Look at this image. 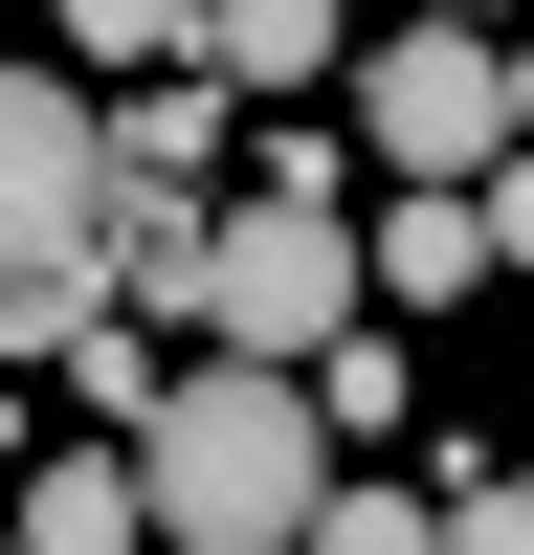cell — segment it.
<instances>
[{
	"label": "cell",
	"mask_w": 534,
	"mask_h": 555,
	"mask_svg": "<svg viewBox=\"0 0 534 555\" xmlns=\"http://www.w3.org/2000/svg\"><path fill=\"white\" fill-rule=\"evenodd\" d=\"M134 467H156V533H178V555H312L334 423H312L290 356H201V378L134 423Z\"/></svg>",
	"instance_id": "1"
},
{
	"label": "cell",
	"mask_w": 534,
	"mask_h": 555,
	"mask_svg": "<svg viewBox=\"0 0 534 555\" xmlns=\"http://www.w3.org/2000/svg\"><path fill=\"white\" fill-rule=\"evenodd\" d=\"M356 311H379V222H356V156L267 133V201L223 222L201 334H223V356H312V334H356Z\"/></svg>",
	"instance_id": "2"
},
{
	"label": "cell",
	"mask_w": 534,
	"mask_h": 555,
	"mask_svg": "<svg viewBox=\"0 0 534 555\" xmlns=\"http://www.w3.org/2000/svg\"><path fill=\"white\" fill-rule=\"evenodd\" d=\"M356 156H400V178H490L512 156V23H379L356 44Z\"/></svg>",
	"instance_id": "3"
},
{
	"label": "cell",
	"mask_w": 534,
	"mask_h": 555,
	"mask_svg": "<svg viewBox=\"0 0 534 555\" xmlns=\"http://www.w3.org/2000/svg\"><path fill=\"white\" fill-rule=\"evenodd\" d=\"M112 267V112L67 67H0V289Z\"/></svg>",
	"instance_id": "4"
},
{
	"label": "cell",
	"mask_w": 534,
	"mask_h": 555,
	"mask_svg": "<svg viewBox=\"0 0 534 555\" xmlns=\"http://www.w3.org/2000/svg\"><path fill=\"white\" fill-rule=\"evenodd\" d=\"M23 555H156V467H134L112 423L44 444V467H23Z\"/></svg>",
	"instance_id": "5"
},
{
	"label": "cell",
	"mask_w": 534,
	"mask_h": 555,
	"mask_svg": "<svg viewBox=\"0 0 534 555\" xmlns=\"http://www.w3.org/2000/svg\"><path fill=\"white\" fill-rule=\"evenodd\" d=\"M201 267H223V222H201V178H112V289L156 311V334H201Z\"/></svg>",
	"instance_id": "6"
},
{
	"label": "cell",
	"mask_w": 534,
	"mask_h": 555,
	"mask_svg": "<svg viewBox=\"0 0 534 555\" xmlns=\"http://www.w3.org/2000/svg\"><path fill=\"white\" fill-rule=\"evenodd\" d=\"M201 67H223V89H334L356 23H334V0H201Z\"/></svg>",
	"instance_id": "7"
},
{
	"label": "cell",
	"mask_w": 534,
	"mask_h": 555,
	"mask_svg": "<svg viewBox=\"0 0 534 555\" xmlns=\"http://www.w3.org/2000/svg\"><path fill=\"white\" fill-rule=\"evenodd\" d=\"M468 267H490V222H468V178H400V201H379V311H445Z\"/></svg>",
	"instance_id": "8"
},
{
	"label": "cell",
	"mask_w": 534,
	"mask_h": 555,
	"mask_svg": "<svg viewBox=\"0 0 534 555\" xmlns=\"http://www.w3.org/2000/svg\"><path fill=\"white\" fill-rule=\"evenodd\" d=\"M223 156V67H134V112H112V178H201Z\"/></svg>",
	"instance_id": "9"
},
{
	"label": "cell",
	"mask_w": 534,
	"mask_h": 555,
	"mask_svg": "<svg viewBox=\"0 0 534 555\" xmlns=\"http://www.w3.org/2000/svg\"><path fill=\"white\" fill-rule=\"evenodd\" d=\"M44 378H67V423H112V444H134V423L178 400V378H156V334H112V311H89V334L44 356Z\"/></svg>",
	"instance_id": "10"
},
{
	"label": "cell",
	"mask_w": 534,
	"mask_h": 555,
	"mask_svg": "<svg viewBox=\"0 0 534 555\" xmlns=\"http://www.w3.org/2000/svg\"><path fill=\"white\" fill-rule=\"evenodd\" d=\"M290 378H312V423H334V444H379L400 400H423V378H400V334H312Z\"/></svg>",
	"instance_id": "11"
},
{
	"label": "cell",
	"mask_w": 534,
	"mask_h": 555,
	"mask_svg": "<svg viewBox=\"0 0 534 555\" xmlns=\"http://www.w3.org/2000/svg\"><path fill=\"white\" fill-rule=\"evenodd\" d=\"M89 67H201V0H67Z\"/></svg>",
	"instance_id": "12"
},
{
	"label": "cell",
	"mask_w": 534,
	"mask_h": 555,
	"mask_svg": "<svg viewBox=\"0 0 534 555\" xmlns=\"http://www.w3.org/2000/svg\"><path fill=\"white\" fill-rule=\"evenodd\" d=\"M312 555H445V512H400V489H312Z\"/></svg>",
	"instance_id": "13"
},
{
	"label": "cell",
	"mask_w": 534,
	"mask_h": 555,
	"mask_svg": "<svg viewBox=\"0 0 534 555\" xmlns=\"http://www.w3.org/2000/svg\"><path fill=\"white\" fill-rule=\"evenodd\" d=\"M468 222H490V267H534V133H512V156L468 178Z\"/></svg>",
	"instance_id": "14"
},
{
	"label": "cell",
	"mask_w": 534,
	"mask_h": 555,
	"mask_svg": "<svg viewBox=\"0 0 534 555\" xmlns=\"http://www.w3.org/2000/svg\"><path fill=\"white\" fill-rule=\"evenodd\" d=\"M512 133H534V23H512Z\"/></svg>",
	"instance_id": "15"
},
{
	"label": "cell",
	"mask_w": 534,
	"mask_h": 555,
	"mask_svg": "<svg viewBox=\"0 0 534 555\" xmlns=\"http://www.w3.org/2000/svg\"><path fill=\"white\" fill-rule=\"evenodd\" d=\"M445 23H534V0H445Z\"/></svg>",
	"instance_id": "16"
},
{
	"label": "cell",
	"mask_w": 534,
	"mask_h": 555,
	"mask_svg": "<svg viewBox=\"0 0 534 555\" xmlns=\"http://www.w3.org/2000/svg\"><path fill=\"white\" fill-rule=\"evenodd\" d=\"M0 555H23V512H0Z\"/></svg>",
	"instance_id": "17"
}]
</instances>
